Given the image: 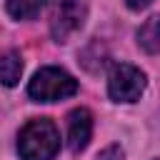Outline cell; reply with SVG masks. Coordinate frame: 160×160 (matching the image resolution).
<instances>
[{
  "mask_svg": "<svg viewBox=\"0 0 160 160\" xmlns=\"http://www.w3.org/2000/svg\"><path fill=\"white\" fill-rule=\"evenodd\" d=\"M125 2H128V8H130V10H145L152 0H125Z\"/></svg>",
  "mask_w": 160,
  "mask_h": 160,
  "instance_id": "obj_10",
  "label": "cell"
},
{
  "mask_svg": "<svg viewBox=\"0 0 160 160\" xmlns=\"http://www.w3.org/2000/svg\"><path fill=\"white\" fill-rule=\"evenodd\" d=\"M20 75H22V58L12 50L2 52L0 55V85H5V88L18 85Z\"/></svg>",
  "mask_w": 160,
  "mask_h": 160,
  "instance_id": "obj_7",
  "label": "cell"
},
{
  "mask_svg": "<svg viewBox=\"0 0 160 160\" xmlns=\"http://www.w3.org/2000/svg\"><path fill=\"white\" fill-rule=\"evenodd\" d=\"M138 45L150 52V55H158L160 52V12L152 15L150 20H145L138 30Z\"/></svg>",
  "mask_w": 160,
  "mask_h": 160,
  "instance_id": "obj_6",
  "label": "cell"
},
{
  "mask_svg": "<svg viewBox=\"0 0 160 160\" xmlns=\"http://www.w3.org/2000/svg\"><path fill=\"white\" fill-rule=\"evenodd\" d=\"M92 135V115L88 108H75L68 115V148L72 152H80L88 148Z\"/></svg>",
  "mask_w": 160,
  "mask_h": 160,
  "instance_id": "obj_5",
  "label": "cell"
},
{
  "mask_svg": "<svg viewBox=\"0 0 160 160\" xmlns=\"http://www.w3.org/2000/svg\"><path fill=\"white\" fill-rule=\"evenodd\" d=\"M60 150V132L48 118H35L18 132V152L22 160H52Z\"/></svg>",
  "mask_w": 160,
  "mask_h": 160,
  "instance_id": "obj_1",
  "label": "cell"
},
{
  "mask_svg": "<svg viewBox=\"0 0 160 160\" xmlns=\"http://www.w3.org/2000/svg\"><path fill=\"white\" fill-rule=\"evenodd\" d=\"M75 92H78V80L60 68H40L28 85V95L35 102H55L72 98Z\"/></svg>",
  "mask_w": 160,
  "mask_h": 160,
  "instance_id": "obj_2",
  "label": "cell"
},
{
  "mask_svg": "<svg viewBox=\"0 0 160 160\" xmlns=\"http://www.w3.org/2000/svg\"><path fill=\"white\" fill-rule=\"evenodd\" d=\"M98 160H125V152H122V148L110 145V148H105V150L98 155Z\"/></svg>",
  "mask_w": 160,
  "mask_h": 160,
  "instance_id": "obj_9",
  "label": "cell"
},
{
  "mask_svg": "<svg viewBox=\"0 0 160 160\" xmlns=\"http://www.w3.org/2000/svg\"><path fill=\"white\" fill-rule=\"evenodd\" d=\"M85 18H88V0H60L50 22V32L55 42H65L72 32H78Z\"/></svg>",
  "mask_w": 160,
  "mask_h": 160,
  "instance_id": "obj_4",
  "label": "cell"
},
{
  "mask_svg": "<svg viewBox=\"0 0 160 160\" xmlns=\"http://www.w3.org/2000/svg\"><path fill=\"white\" fill-rule=\"evenodd\" d=\"M45 0H8V12L15 20H32L42 10Z\"/></svg>",
  "mask_w": 160,
  "mask_h": 160,
  "instance_id": "obj_8",
  "label": "cell"
},
{
  "mask_svg": "<svg viewBox=\"0 0 160 160\" xmlns=\"http://www.w3.org/2000/svg\"><path fill=\"white\" fill-rule=\"evenodd\" d=\"M145 72L130 62H118L112 65L110 70V78H108V95L115 100V102H135L142 90H145Z\"/></svg>",
  "mask_w": 160,
  "mask_h": 160,
  "instance_id": "obj_3",
  "label": "cell"
}]
</instances>
